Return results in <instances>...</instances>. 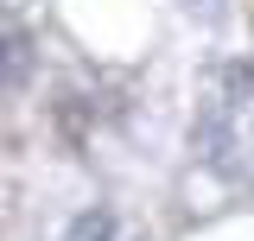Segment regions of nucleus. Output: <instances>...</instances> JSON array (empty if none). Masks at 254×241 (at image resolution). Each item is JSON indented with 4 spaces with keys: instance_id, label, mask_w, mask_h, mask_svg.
I'll return each instance as SVG.
<instances>
[{
    "instance_id": "nucleus-1",
    "label": "nucleus",
    "mask_w": 254,
    "mask_h": 241,
    "mask_svg": "<svg viewBox=\"0 0 254 241\" xmlns=\"http://www.w3.org/2000/svg\"><path fill=\"white\" fill-rule=\"evenodd\" d=\"M32 76V38L19 26H0V89H19Z\"/></svg>"
},
{
    "instance_id": "nucleus-2",
    "label": "nucleus",
    "mask_w": 254,
    "mask_h": 241,
    "mask_svg": "<svg viewBox=\"0 0 254 241\" xmlns=\"http://www.w3.org/2000/svg\"><path fill=\"white\" fill-rule=\"evenodd\" d=\"M64 241H115V222H108V216H76V222H70V235Z\"/></svg>"
}]
</instances>
